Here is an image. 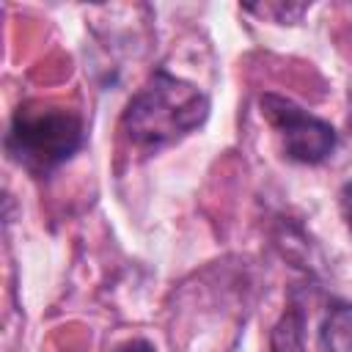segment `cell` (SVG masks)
<instances>
[{"label":"cell","mask_w":352,"mask_h":352,"mask_svg":"<svg viewBox=\"0 0 352 352\" xmlns=\"http://www.w3.org/2000/svg\"><path fill=\"white\" fill-rule=\"evenodd\" d=\"M80 113L52 102H25L14 110L6 151L30 176H50L82 146Z\"/></svg>","instance_id":"7a4b0ae2"},{"label":"cell","mask_w":352,"mask_h":352,"mask_svg":"<svg viewBox=\"0 0 352 352\" xmlns=\"http://www.w3.org/2000/svg\"><path fill=\"white\" fill-rule=\"evenodd\" d=\"M206 116L209 96L198 85L170 74L168 69H157L126 102L121 113V132L140 154H157L195 132Z\"/></svg>","instance_id":"6da1fadb"},{"label":"cell","mask_w":352,"mask_h":352,"mask_svg":"<svg viewBox=\"0 0 352 352\" xmlns=\"http://www.w3.org/2000/svg\"><path fill=\"white\" fill-rule=\"evenodd\" d=\"M113 352H157L146 338H129V341H124V344H118Z\"/></svg>","instance_id":"8992f818"},{"label":"cell","mask_w":352,"mask_h":352,"mask_svg":"<svg viewBox=\"0 0 352 352\" xmlns=\"http://www.w3.org/2000/svg\"><path fill=\"white\" fill-rule=\"evenodd\" d=\"M270 352H305V308L297 294L270 333Z\"/></svg>","instance_id":"277c9868"},{"label":"cell","mask_w":352,"mask_h":352,"mask_svg":"<svg viewBox=\"0 0 352 352\" xmlns=\"http://www.w3.org/2000/svg\"><path fill=\"white\" fill-rule=\"evenodd\" d=\"M258 110L261 118L275 129L280 148L292 162L319 165L336 151L338 135L333 124L308 113L294 99L267 91L258 96Z\"/></svg>","instance_id":"3957f363"},{"label":"cell","mask_w":352,"mask_h":352,"mask_svg":"<svg viewBox=\"0 0 352 352\" xmlns=\"http://www.w3.org/2000/svg\"><path fill=\"white\" fill-rule=\"evenodd\" d=\"M319 341L324 352H352V305L338 302L327 311L319 330Z\"/></svg>","instance_id":"5b68a950"},{"label":"cell","mask_w":352,"mask_h":352,"mask_svg":"<svg viewBox=\"0 0 352 352\" xmlns=\"http://www.w3.org/2000/svg\"><path fill=\"white\" fill-rule=\"evenodd\" d=\"M341 204H344V212H346V223H349V228H352V184L344 187V198H341Z\"/></svg>","instance_id":"52a82bcc"}]
</instances>
